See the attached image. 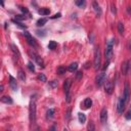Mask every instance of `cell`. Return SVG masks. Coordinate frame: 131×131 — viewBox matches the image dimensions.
<instances>
[{"label": "cell", "mask_w": 131, "mask_h": 131, "mask_svg": "<svg viewBox=\"0 0 131 131\" xmlns=\"http://www.w3.org/2000/svg\"><path fill=\"white\" fill-rule=\"evenodd\" d=\"M29 117H30V121L31 122H35V120H36V99L33 96L31 97V101H30Z\"/></svg>", "instance_id": "6da1fadb"}, {"label": "cell", "mask_w": 131, "mask_h": 131, "mask_svg": "<svg viewBox=\"0 0 131 131\" xmlns=\"http://www.w3.org/2000/svg\"><path fill=\"white\" fill-rule=\"evenodd\" d=\"M100 62H101V54H100V49L98 46L95 47L94 50V61H93V66H94V70H98L100 68Z\"/></svg>", "instance_id": "7a4b0ae2"}, {"label": "cell", "mask_w": 131, "mask_h": 131, "mask_svg": "<svg viewBox=\"0 0 131 131\" xmlns=\"http://www.w3.org/2000/svg\"><path fill=\"white\" fill-rule=\"evenodd\" d=\"M114 39H111V40L108 41L107 46H106V51H104V55H106V58L108 59V61L111 60L112 56H113V45H114Z\"/></svg>", "instance_id": "3957f363"}, {"label": "cell", "mask_w": 131, "mask_h": 131, "mask_svg": "<svg viewBox=\"0 0 131 131\" xmlns=\"http://www.w3.org/2000/svg\"><path fill=\"white\" fill-rule=\"evenodd\" d=\"M29 54H30V56H31L32 58H34V60H35L39 66H40L41 68H44V67H45V66H44V60H43L40 56H39L34 50H29Z\"/></svg>", "instance_id": "277c9868"}, {"label": "cell", "mask_w": 131, "mask_h": 131, "mask_svg": "<svg viewBox=\"0 0 131 131\" xmlns=\"http://www.w3.org/2000/svg\"><path fill=\"white\" fill-rule=\"evenodd\" d=\"M106 79H107V75H106V73H104V72L99 73V74L96 76V78H95L96 85H97L98 87L102 86V84H103L104 82H106Z\"/></svg>", "instance_id": "5b68a950"}, {"label": "cell", "mask_w": 131, "mask_h": 131, "mask_svg": "<svg viewBox=\"0 0 131 131\" xmlns=\"http://www.w3.org/2000/svg\"><path fill=\"white\" fill-rule=\"evenodd\" d=\"M125 104H126V101L124 100V97H120L119 100H118V104H117V112L119 114H123L124 110H125Z\"/></svg>", "instance_id": "8992f818"}, {"label": "cell", "mask_w": 131, "mask_h": 131, "mask_svg": "<svg viewBox=\"0 0 131 131\" xmlns=\"http://www.w3.org/2000/svg\"><path fill=\"white\" fill-rule=\"evenodd\" d=\"M24 35H25V37H26V39H27V42L31 45V46H33V47H36L37 46V43H36V40L35 39L31 36V34L29 33V32H27L26 31L25 33H24Z\"/></svg>", "instance_id": "52a82bcc"}, {"label": "cell", "mask_w": 131, "mask_h": 131, "mask_svg": "<svg viewBox=\"0 0 131 131\" xmlns=\"http://www.w3.org/2000/svg\"><path fill=\"white\" fill-rule=\"evenodd\" d=\"M104 90H106L107 94H112L113 90H114V82H112V81L106 82V85H104Z\"/></svg>", "instance_id": "ba28073f"}, {"label": "cell", "mask_w": 131, "mask_h": 131, "mask_svg": "<svg viewBox=\"0 0 131 131\" xmlns=\"http://www.w3.org/2000/svg\"><path fill=\"white\" fill-rule=\"evenodd\" d=\"M108 121V111L107 109H102L100 112V122L102 124H106Z\"/></svg>", "instance_id": "9c48e42d"}, {"label": "cell", "mask_w": 131, "mask_h": 131, "mask_svg": "<svg viewBox=\"0 0 131 131\" xmlns=\"http://www.w3.org/2000/svg\"><path fill=\"white\" fill-rule=\"evenodd\" d=\"M9 86H10L11 90L17 91V89H18V83H17V80L11 75L9 76Z\"/></svg>", "instance_id": "30bf717a"}, {"label": "cell", "mask_w": 131, "mask_h": 131, "mask_svg": "<svg viewBox=\"0 0 131 131\" xmlns=\"http://www.w3.org/2000/svg\"><path fill=\"white\" fill-rule=\"evenodd\" d=\"M72 85V80L71 79H67L64 81L63 83V90H64V92L66 94H69L70 93V87Z\"/></svg>", "instance_id": "8fae6325"}, {"label": "cell", "mask_w": 131, "mask_h": 131, "mask_svg": "<svg viewBox=\"0 0 131 131\" xmlns=\"http://www.w3.org/2000/svg\"><path fill=\"white\" fill-rule=\"evenodd\" d=\"M129 84L128 83H125V89H124V94H123V97H124V100L127 102L128 99H129Z\"/></svg>", "instance_id": "7c38bea8"}, {"label": "cell", "mask_w": 131, "mask_h": 131, "mask_svg": "<svg viewBox=\"0 0 131 131\" xmlns=\"http://www.w3.org/2000/svg\"><path fill=\"white\" fill-rule=\"evenodd\" d=\"M121 71H122L123 75H127V73H128V60L123 61L122 67H121Z\"/></svg>", "instance_id": "4fadbf2b"}, {"label": "cell", "mask_w": 131, "mask_h": 131, "mask_svg": "<svg viewBox=\"0 0 131 131\" xmlns=\"http://www.w3.org/2000/svg\"><path fill=\"white\" fill-rule=\"evenodd\" d=\"M92 5H93V8H94V10H95V12H96V15L100 16V15H101V8H100V6L98 5V3L94 1V2L92 3Z\"/></svg>", "instance_id": "5bb4252c"}, {"label": "cell", "mask_w": 131, "mask_h": 131, "mask_svg": "<svg viewBox=\"0 0 131 131\" xmlns=\"http://www.w3.org/2000/svg\"><path fill=\"white\" fill-rule=\"evenodd\" d=\"M83 106H84V109H89L92 106V100H91V98H85Z\"/></svg>", "instance_id": "9a60e30c"}, {"label": "cell", "mask_w": 131, "mask_h": 131, "mask_svg": "<svg viewBox=\"0 0 131 131\" xmlns=\"http://www.w3.org/2000/svg\"><path fill=\"white\" fill-rule=\"evenodd\" d=\"M1 102H3V103H9V104H11L12 102H14V101H12V98L10 97V96H2L1 97Z\"/></svg>", "instance_id": "2e32d148"}, {"label": "cell", "mask_w": 131, "mask_h": 131, "mask_svg": "<svg viewBox=\"0 0 131 131\" xmlns=\"http://www.w3.org/2000/svg\"><path fill=\"white\" fill-rule=\"evenodd\" d=\"M38 14L41 15V16H48L50 14V10L48 8H41L38 10Z\"/></svg>", "instance_id": "e0dca14e"}, {"label": "cell", "mask_w": 131, "mask_h": 131, "mask_svg": "<svg viewBox=\"0 0 131 131\" xmlns=\"http://www.w3.org/2000/svg\"><path fill=\"white\" fill-rule=\"evenodd\" d=\"M78 120H79L80 123H85L86 122V116L83 114V113H79L78 114Z\"/></svg>", "instance_id": "ac0fdd59"}, {"label": "cell", "mask_w": 131, "mask_h": 131, "mask_svg": "<svg viewBox=\"0 0 131 131\" xmlns=\"http://www.w3.org/2000/svg\"><path fill=\"white\" fill-rule=\"evenodd\" d=\"M46 23H47V19H45V18L39 19V20L37 21V26H38V27H43V26H44Z\"/></svg>", "instance_id": "d6986e66"}, {"label": "cell", "mask_w": 131, "mask_h": 131, "mask_svg": "<svg viewBox=\"0 0 131 131\" xmlns=\"http://www.w3.org/2000/svg\"><path fill=\"white\" fill-rule=\"evenodd\" d=\"M78 69V63L77 62H74V63H71L70 66H69V68H68V70L70 71V72H75L76 70Z\"/></svg>", "instance_id": "ffe728a7"}, {"label": "cell", "mask_w": 131, "mask_h": 131, "mask_svg": "<svg viewBox=\"0 0 131 131\" xmlns=\"http://www.w3.org/2000/svg\"><path fill=\"white\" fill-rule=\"evenodd\" d=\"M53 115H54V109H49L46 113V118L47 119H51L53 117Z\"/></svg>", "instance_id": "44dd1931"}, {"label": "cell", "mask_w": 131, "mask_h": 131, "mask_svg": "<svg viewBox=\"0 0 131 131\" xmlns=\"http://www.w3.org/2000/svg\"><path fill=\"white\" fill-rule=\"evenodd\" d=\"M87 131H95V126L92 121H90L87 125Z\"/></svg>", "instance_id": "7402d4cb"}, {"label": "cell", "mask_w": 131, "mask_h": 131, "mask_svg": "<svg viewBox=\"0 0 131 131\" xmlns=\"http://www.w3.org/2000/svg\"><path fill=\"white\" fill-rule=\"evenodd\" d=\"M18 76H19V79H20L21 81H25V80H26V75H25V73L23 72V70H19Z\"/></svg>", "instance_id": "603a6c76"}, {"label": "cell", "mask_w": 131, "mask_h": 131, "mask_svg": "<svg viewBox=\"0 0 131 131\" xmlns=\"http://www.w3.org/2000/svg\"><path fill=\"white\" fill-rule=\"evenodd\" d=\"M56 46H57V44H56V42L55 41H49V44H48V48L49 49H51V50H53V49H55L56 48Z\"/></svg>", "instance_id": "cb8c5ba5"}, {"label": "cell", "mask_w": 131, "mask_h": 131, "mask_svg": "<svg viewBox=\"0 0 131 131\" xmlns=\"http://www.w3.org/2000/svg\"><path fill=\"white\" fill-rule=\"evenodd\" d=\"M11 49H12V51H14V53H15L16 55H18V56H20V55H21L20 51H19V48H18L15 44H11Z\"/></svg>", "instance_id": "d4e9b609"}, {"label": "cell", "mask_w": 131, "mask_h": 131, "mask_svg": "<svg viewBox=\"0 0 131 131\" xmlns=\"http://www.w3.org/2000/svg\"><path fill=\"white\" fill-rule=\"evenodd\" d=\"M118 31H119V33L121 35H123V33H124V25H123V23H118Z\"/></svg>", "instance_id": "484cf974"}, {"label": "cell", "mask_w": 131, "mask_h": 131, "mask_svg": "<svg viewBox=\"0 0 131 131\" xmlns=\"http://www.w3.org/2000/svg\"><path fill=\"white\" fill-rule=\"evenodd\" d=\"M75 4H76L77 6H80V7H84V6L86 5V2L84 1V0H78V1H76V2H75Z\"/></svg>", "instance_id": "4316f807"}, {"label": "cell", "mask_w": 131, "mask_h": 131, "mask_svg": "<svg viewBox=\"0 0 131 131\" xmlns=\"http://www.w3.org/2000/svg\"><path fill=\"white\" fill-rule=\"evenodd\" d=\"M38 79L40 80L41 82H46L47 81V78H46V76L44 74H39L38 75Z\"/></svg>", "instance_id": "83f0119b"}, {"label": "cell", "mask_w": 131, "mask_h": 131, "mask_svg": "<svg viewBox=\"0 0 131 131\" xmlns=\"http://www.w3.org/2000/svg\"><path fill=\"white\" fill-rule=\"evenodd\" d=\"M28 68H29V70H30L31 72H35V66H34V63H33L32 61H29V62H28Z\"/></svg>", "instance_id": "f1b7e54d"}, {"label": "cell", "mask_w": 131, "mask_h": 131, "mask_svg": "<svg viewBox=\"0 0 131 131\" xmlns=\"http://www.w3.org/2000/svg\"><path fill=\"white\" fill-rule=\"evenodd\" d=\"M17 22H20V21H24V20H26V17L25 16H23V15H18V16H16V19H15Z\"/></svg>", "instance_id": "f546056e"}, {"label": "cell", "mask_w": 131, "mask_h": 131, "mask_svg": "<svg viewBox=\"0 0 131 131\" xmlns=\"http://www.w3.org/2000/svg\"><path fill=\"white\" fill-rule=\"evenodd\" d=\"M64 73H66V68H63V67H59V68H57V74L62 75V74H64Z\"/></svg>", "instance_id": "4dcf8cb0"}, {"label": "cell", "mask_w": 131, "mask_h": 131, "mask_svg": "<svg viewBox=\"0 0 131 131\" xmlns=\"http://www.w3.org/2000/svg\"><path fill=\"white\" fill-rule=\"evenodd\" d=\"M49 85H50L51 88H55V87H57V81H55V80L50 81V82H49Z\"/></svg>", "instance_id": "1f68e13d"}, {"label": "cell", "mask_w": 131, "mask_h": 131, "mask_svg": "<svg viewBox=\"0 0 131 131\" xmlns=\"http://www.w3.org/2000/svg\"><path fill=\"white\" fill-rule=\"evenodd\" d=\"M12 22L16 23V24L19 26V27H20V28H22V29H26V28H27V27H26V26H24V25H23V24H21L20 22H17L16 20H12Z\"/></svg>", "instance_id": "d6a6232c"}, {"label": "cell", "mask_w": 131, "mask_h": 131, "mask_svg": "<svg viewBox=\"0 0 131 131\" xmlns=\"http://www.w3.org/2000/svg\"><path fill=\"white\" fill-rule=\"evenodd\" d=\"M20 9L23 11V14H25V15H28V14H29V10H28V8L23 7V6H20Z\"/></svg>", "instance_id": "836d02e7"}, {"label": "cell", "mask_w": 131, "mask_h": 131, "mask_svg": "<svg viewBox=\"0 0 131 131\" xmlns=\"http://www.w3.org/2000/svg\"><path fill=\"white\" fill-rule=\"evenodd\" d=\"M111 9H112V12L114 15H116L117 14V9H116V6H115V4L114 3H112L111 4Z\"/></svg>", "instance_id": "e575fe53"}, {"label": "cell", "mask_w": 131, "mask_h": 131, "mask_svg": "<svg viewBox=\"0 0 131 131\" xmlns=\"http://www.w3.org/2000/svg\"><path fill=\"white\" fill-rule=\"evenodd\" d=\"M82 76H83L82 72H78V73L76 74V79H77V80H80L81 78H82Z\"/></svg>", "instance_id": "d590c367"}, {"label": "cell", "mask_w": 131, "mask_h": 131, "mask_svg": "<svg viewBox=\"0 0 131 131\" xmlns=\"http://www.w3.org/2000/svg\"><path fill=\"white\" fill-rule=\"evenodd\" d=\"M60 17H61V14H59V12H58V14H55L54 16L50 17V19H51V20H53V19H58V18H60Z\"/></svg>", "instance_id": "8d00e7d4"}, {"label": "cell", "mask_w": 131, "mask_h": 131, "mask_svg": "<svg viewBox=\"0 0 131 131\" xmlns=\"http://www.w3.org/2000/svg\"><path fill=\"white\" fill-rule=\"evenodd\" d=\"M125 118L127 120H131V111L130 112H128L127 114H126V116H125Z\"/></svg>", "instance_id": "74e56055"}, {"label": "cell", "mask_w": 131, "mask_h": 131, "mask_svg": "<svg viewBox=\"0 0 131 131\" xmlns=\"http://www.w3.org/2000/svg\"><path fill=\"white\" fill-rule=\"evenodd\" d=\"M49 131H56V125L53 124L50 128H49Z\"/></svg>", "instance_id": "f35d334b"}, {"label": "cell", "mask_w": 131, "mask_h": 131, "mask_svg": "<svg viewBox=\"0 0 131 131\" xmlns=\"http://www.w3.org/2000/svg\"><path fill=\"white\" fill-rule=\"evenodd\" d=\"M109 63H110V61H107L106 63H104V67H103V70H106V69L108 68V66H109Z\"/></svg>", "instance_id": "ab89813d"}, {"label": "cell", "mask_w": 131, "mask_h": 131, "mask_svg": "<svg viewBox=\"0 0 131 131\" xmlns=\"http://www.w3.org/2000/svg\"><path fill=\"white\" fill-rule=\"evenodd\" d=\"M127 12H128V15H131V7L130 6L127 7Z\"/></svg>", "instance_id": "60d3db41"}, {"label": "cell", "mask_w": 131, "mask_h": 131, "mask_svg": "<svg viewBox=\"0 0 131 131\" xmlns=\"http://www.w3.org/2000/svg\"><path fill=\"white\" fill-rule=\"evenodd\" d=\"M3 88H4V87H3V85L1 84V86H0V91H3Z\"/></svg>", "instance_id": "b9f144b4"}, {"label": "cell", "mask_w": 131, "mask_h": 131, "mask_svg": "<svg viewBox=\"0 0 131 131\" xmlns=\"http://www.w3.org/2000/svg\"><path fill=\"white\" fill-rule=\"evenodd\" d=\"M129 48H130V50H131V39H130V43H129Z\"/></svg>", "instance_id": "7bdbcfd3"}, {"label": "cell", "mask_w": 131, "mask_h": 131, "mask_svg": "<svg viewBox=\"0 0 131 131\" xmlns=\"http://www.w3.org/2000/svg\"><path fill=\"white\" fill-rule=\"evenodd\" d=\"M35 131H40V129H39V127H37V128L35 129Z\"/></svg>", "instance_id": "ee69618b"}, {"label": "cell", "mask_w": 131, "mask_h": 131, "mask_svg": "<svg viewBox=\"0 0 131 131\" xmlns=\"http://www.w3.org/2000/svg\"><path fill=\"white\" fill-rule=\"evenodd\" d=\"M62 131H68V129H63V130H62Z\"/></svg>", "instance_id": "f6af8a7d"}]
</instances>
